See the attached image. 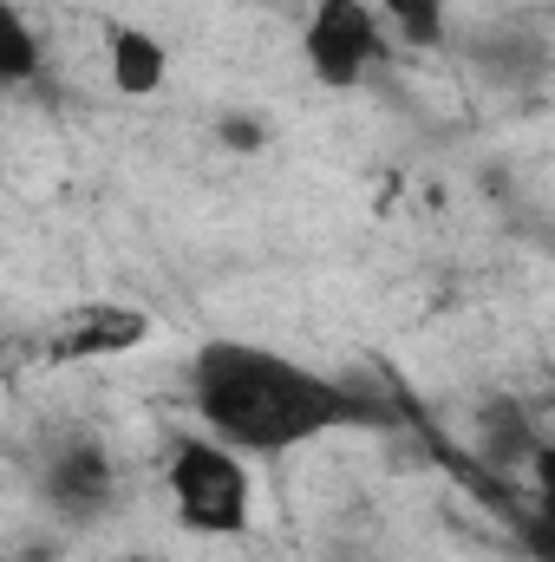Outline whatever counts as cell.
Listing matches in <instances>:
<instances>
[{
    "instance_id": "1",
    "label": "cell",
    "mask_w": 555,
    "mask_h": 562,
    "mask_svg": "<svg viewBox=\"0 0 555 562\" xmlns=\"http://www.w3.org/2000/svg\"><path fill=\"white\" fill-rule=\"evenodd\" d=\"M190 413L242 458H281L366 419V406L320 367L229 334L190 353Z\"/></svg>"
},
{
    "instance_id": "2",
    "label": "cell",
    "mask_w": 555,
    "mask_h": 562,
    "mask_svg": "<svg viewBox=\"0 0 555 562\" xmlns=\"http://www.w3.org/2000/svg\"><path fill=\"white\" fill-rule=\"evenodd\" d=\"M163 497L190 537H242L256 524V471L209 431L177 438L163 451Z\"/></svg>"
},
{
    "instance_id": "3",
    "label": "cell",
    "mask_w": 555,
    "mask_h": 562,
    "mask_svg": "<svg viewBox=\"0 0 555 562\" xmlns=\"http://www.w3.org/2000/svg\"><path fill=\"white\" fill-rule=\"evenodd\" d=\"M301 59L314 72V86L353 92L386 59V26H380L373 0H314L301 20Z\"/></svg>"
},
{
    "instance_id": "4",
    "label": "cell",
    "mask_w": 555,
    "mask_h": 562,
    "mask_svg": "<svg viewBox=\"0 0 555 562\" xmlns=\"http://www.w3.org/2000/svg\"><path fill=\"white\" fill-rule=\"evenodd\" d=\"M39 497H46L66 524H92V517H105L112 497H118V464H112V451L92 445V438L59 445V451L46 458V471H39Z\"/></svg>"
},
{
    "instance_id": "5",
    "label": "cell",
    "mask_w": 555,
    "mask_h": 562,
    "mask_svg": "<svg viewBox=\"0 0 555 562\" xmlns=\"http://www.w3.org/2000/svg\"><path fill=\"white\" fill-rule=\"evenodd\" d=\"M157 334V321L144 307H125V301H86L79 314L59 321V353L66 360H118V353H138L144 340Z\"/></svg>"
},
{
    "instance_id": "6",
    "label": "cell",
    "mask_w": 555,
    "mask_h": 562,
    "mask_svg": "<svg viewBox=\"0 0 555 562\" xmlns=\"http://www.w3.org/2000/svg\"><path fill=\"white\" fill-rule=\"evenodd\" d=\"M105 79H112V92H125V99L163 92V79H170L163 40H157L150 26H138V20H112V26H105Z\"/></svg>"
},
{
    "instance_id": "7",
    "label": "cell",
    "mask_w": 555,
    "mask_h": 562,
    "mask_svg": "<svg viewBox=\"0 0 555 562\" xmlns=\"http://www.w3.org/2000/svg\"><path fill=\"white\" fill-rule=\"evenodd\" d=\"M39 72H46V40H39V26L26 20L20 0H0V92L33 86Z\"/></svg>"
},
{
    "instance_id": "8",
    "label": "cell",
    "mask_w": 555,
    "mask_h": 562,
    "mask_svg": "<svg viewBox=\"0 0 555 562\" xmlns=\"http://www.w3.org/2000/svg\"><path fill=\"white\" fill-rule=\"evenodd\" d=\"M373 13H380V26L386 33H399L406 46H438L444 33H451V0H373Z\"/></svg>"
},
{
    "instance_id": "9",
    "label": "cell",
    "mask_w": 555,
    "mask_h": 562,
    "mask_svg": "<svg viewBox=\"0 0 555 562\" xmlns=\"http://www.w3.org/2000/svg\"><path fill=\"white\" fill-rule=\"evenodd\" d=\"M262 138H269V132H262V119H223V144H242V150H256Z\"/></svg>"
},
{
    "instance_id": "10",
    "label": "cell",
    "mask_w": 555,
    "mask_h": 562,
    "mask_svg": "<svg viewBox=\"0 0 555 562\" xmlns=\"http://www.w3.org/2000/svg\"><path fill=\"white\" fill-rule=\"evenodd\" d=\"M0 190H7V157H0Z\"/></svg>"
}]
</instances>
